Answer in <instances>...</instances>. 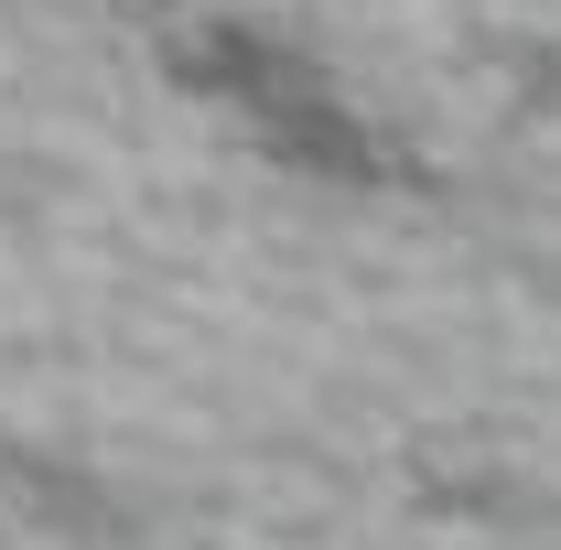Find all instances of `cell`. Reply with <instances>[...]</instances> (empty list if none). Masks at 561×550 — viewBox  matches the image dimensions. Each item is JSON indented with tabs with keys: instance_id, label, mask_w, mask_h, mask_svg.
<instances>
[{
	"instance_id": "6da1fadb",
	"label": "cell",
	"mask_w": 561,
	"mask_h": 550,
	"mask_svg": "<svg viewBox=\"0 0 561 550\" xmlns=\"http://www.w3.org/2000/svg\"><path fill=\"white\" fill-rule=\"evenodd\" d=\"M195 55H206V76H216V87H238V98H249V108H260V119L291 140V151H313V162H346V173H367V162H378V140H356V119H346V108H324V98L280 66L271 44H249V33H206Z\"/></svg>"
}]
</instances>
